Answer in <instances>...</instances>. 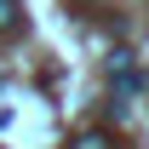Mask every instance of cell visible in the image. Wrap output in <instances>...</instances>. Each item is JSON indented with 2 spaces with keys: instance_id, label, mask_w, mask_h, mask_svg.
Wrapping results in <instances>:
<instances>
[{
  "instance_id": "1",
  "label": "cell",
  "mask_w": 149,
  "mask_h": 149,
  "mask_svg": "<svg viewBox=\"0 0 149 149\" xmlns=\"http://www.w3.org/2000/svg\"><path fill=\"white\" fill-rule=\"evenodd\" d=\"M17 29V0H0V35Z\"/></svg>"
},
{
  "instance_id": "2",
  "label": "cell",
  "mask_w": 149,
  "mask_h": 149,
  "mask_svg": "<svg viewBox=\"0 0 149 149\" xmlns=\"http://www.w3.org/2000/svg\"><path fill=\"white\" fill-rule=\"evenodd\" d=\"M74 149H109V132H80Z\"/></svg>"
}]
</instances>
